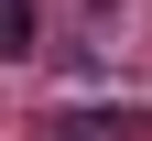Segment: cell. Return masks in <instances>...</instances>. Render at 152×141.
Listing matches in <instances>:
<instances>
[{"mask_svg":"<svg viewBox=\"0 0 152 141\" xmlns=\"http://www.w3.org/2000/svg\"><path fill=\"white\" fill-rule=\"evenodd\" d=\"M152 130V109H130V98H98V109H54L44 119V141H141Z\"/></svg>","mask_w":152,"mask_h":141,"instance_id":"6da1fadb","label":"cell"},{"mask_svg":"<svg viewBox=\"0 0 152 141\" xmlns=\"http://www.w3.org/2000/svg\"><path fill=\"white\" fill-rule=\"evenodd\" d=\"M0 54H11V65L44 54V0H0Z\"/></svg>","mask_w":152,"mask_h":141,"instance_id":"7a4b0ae2","label":"cell"}]
</instances>
